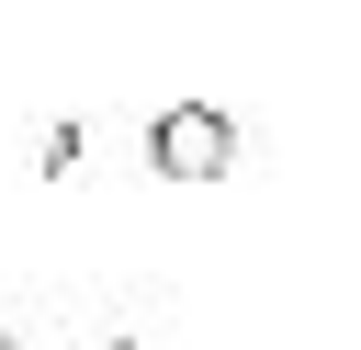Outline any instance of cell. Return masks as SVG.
<instances>
[{"mask_svg": "<svg viewBox=\"0 0 361 350\" xmlns=\"http://www.w3.org/2000/svg\"><path fill=\"white\" fill-rule=\"evenodd\" d=\"M147 169H158V181H226V169H237V124H226L214 102H169V113L147 124Z\"/></svg>", "mask_w": 361, "mask_h": 350, "instance_id": "cell-1", "label": "cell"}, {"mask_svg": "<svg viewBox=\"0 0 361 350\" xmlns=\"http://www.w3.org/2000/svg\"><path fill=\"white\" fill-rule=\"evenodd\" d=\"M0 350H23V339H11V327H0Z\"/></svg>", "mask_w": 361, "mask_h": 350, "instance_id": "cell-3", "label": "cell"}, {"mask_svg": "<svg viewBox=\"0 0 361 350\" xmlns=\"http://www.w3.org/2000/svg\"><path fill=\"white\" fill-rule=\"evenodd\" d=\"M102 350H135V339H102Z\"/></svg>", "mask_w": 361, "mask_h": 350, "instance_id": "cell-2", "label": "cell"}]
</instances>
